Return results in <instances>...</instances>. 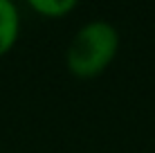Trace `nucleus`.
Instances as JSON below:
<instances>
[{
	"mask_svg": "<svg viewBox=\"0 0 155 153\" xmlns=\"http://www.w3.org/2000/svg\"><path fill=\"white\" fill-rule=\"evenodd\" d=\"M121 38L113 23L94 18L74 32L65 50V65L77 79H94L104 75L119 52Z\"/></svg>",
	"mask_w": 155,
	"mask_h": 153,
	"instance_id": "obj_1",
	"label": "nucleus"
},
{
	"mask_svg": "<svg viewBox=\"0 0 155 153\" xmlns=\"http://www.w3.org/2000/svg\"><path fill=\"white\" fill-rule=\"evenodd\" d=\"M20 36V12L12 0H0V59L14 50Z\"/></svg>",
	"mask_w": 155,
	"mask_h": 153,
	"instance_id": "obj_2",
	"label": "nucleus"
},
{
	"mask_svg": "<svg viewBox=\"0 0 155 153\" xmlns=\"http://www.w3.org/2000/svg\"><path fill=\"white\" fill-rule=\"evenodd\" d=\"M29 7L43 18H63L77 9V0H29Z\"/></svg>",
	"mask_w": 155,
	"mask_h": 153,
	"instance_id": "obj_3",
	"label": "nucleus"
}]
</instances>
